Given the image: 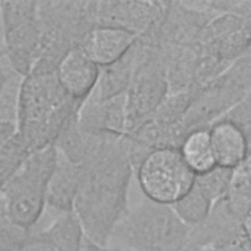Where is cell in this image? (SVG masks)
Listing matches in <instances>:
<instances>
[{"mask_svg": "<svg viewBox=\"0 0 251 251\" xmlns=\"http://www.w3.org/2000/svg\"><path fill=\"white\" fill-rule=\"evenodd\" d=\"M121 137L106 140L80 165L73 212L85 237L99 245H109L114 229L128 210L134 169L121 145Z\"/></svg>", "mask_w": 251, "mask_h": 251, "instance_id": "obj_1", "label": "cell"}, {"mask_svg": "<svg viewBox=\"0 0 251 251\" xmlns=\"http://www.w3.org/2000/svg\"><path fill=\"white\" fill-rule=\"evenodd\" d=\"M138 37L122 28L96 25L85 37L81 48L99 67L110 65L126 55Z\"/></svg>", "mask_w": 251, "mask_h": 251, "instance_id": "obj_13", "label": "cell"}, {"mask_svg": "<svg viewBox=\"0 0 251 251\" xmlns=\"http://www.w3.org/2000/svg\"><path fill=\"white\" fill-rule=\"evenodd\" d=\"M81 103L70 97L57 75V64L38 59L23 76L17 126L30 153L53 146Z\"/></svg>", "mask_w": 251, "mask_h": 251, "instance_id": "obj_2", "label": "cell"}, {"mask_svg": "<svg viewBox=\"0 0 251 251\" xmlns=\"http://www.w3.org/2000/svg\"><path fill=\"white\" fill-rule=\"evenodd\" d=\"M30 151L26 147L17 124L0 122V158H27Z\"/></svg>", "mask_w": 251, "mask_h": 251, "instance_id": "obj_23", "label": "cell"}, {"mask_svg": "<svg viewBox=\"0 0 251 251\" xmlns=\"http://www.w3.org/2000/svg\"><path fill=\"white\" fill-rule=\"evenodd\" d=\"M213 206L212 201L194 182L191 189L172 208L186 226L192 227L207 220Z\"/></svg>", "mask_w": 251, "mask_h": 251, "instance_id": "obj_20", "label": "cell"}, {"mask_svg": "<svg viewBox=\"0 0 251 251\" xmlns=\"http://www.w3.org/2000/svg\"><path fill=\"white\" fill-rule=\"evenodd\" d=\"M196 42L204 53L231 65L251 48V22L233 13H219L204 25Z\"/></svg>", "mask_w": 251, "mask_h": 251, "instance_id": "obj_8", "label": "cell"}, {"mask_svg": "<svg viewBox=\"0 0 251 251\" xmlns=\"http://www.w3.org/2000/svg\"><path fill=\"white\" fill-rule=\"evenodd\" d=\"M25 159L19 157L0 158V193Z\"/></svg>", "mask_w": 251, "mask_h": 251, "instance_id": "obj_26", "label": "cell"}, {"mask_svg": "<svg viewBox=\"0 0 251 251\" xmlns=\"http://www.w3.org/2000/svg\"><path fill=\"white\" fill-rule=\"evenodd\" d=\"M169 6L168 1H97V25L126 29L138 38L154 35Z\"/></svg>", "mask_w": 251, "mask_h": 251, "instance_id": "obj_9", "label": "cell"}, {"mask_svg": "<svg viewBox=\"0 0 251 251\" xmlns=\"http://www.w3.org/2000/svg\"><path fill=\"white\" fill-rule=\"evenodd\" d=\"M135 51V68L126 91V133L147 121L169 92L166 61L159 46L138 39Z\"/></svg>", "mask_w": 251, "mask_h": 251, "instance_id": "obj_6", "label": "cell"}, {"mask_svg": "<svg viewBox=\"0 0 251 251\" xmlns=\"http://www.w3.org/2000/svg\"><path fill=\"white\" fill-rule=\"evenodd\" d=\"M14 71L9 62L6 59V56L3 52V50H0V90L6 80V78L8 77V75H10V73Z\"/></svg>", "mask_w": 251, "mask_h": 251, "instance_id": "obj_28", "label": "cell"}, {"mask_svg": "<svg viewBox=\"0 0 251 251\" xmlns=\"http://www.w3.org/2000/svg\"><path fill=\"white\" fill-rule=\"evenodd\" d=\"M38 59L58 63L97 25V1H37Z\"/></svg>", "mask_w": 251, "mask_h": 251, "instance_id": "obj_4", "label": "cell"}, {"mask_svg": "<svg viewBox=\"0 0 251 251\" xmlns=\"http://www.w3.org/2000/svg\"><path fill=\"white\" fill-rule=\"evenodd\" d=\"M212 148L219 167L235 169L249 154L247 138L233 122L220 119L209 126Z\"/></svg>", "mask_w": 251, "mask_h": 251, "instance_id": "obj_15", "label": "cell"}, {"mask_svg": "<svg viewBox=\"0 0 251 251\" xmlns=\"http://www.w3.org/2000/svg\"><path fill=\"white\" fill-rule=\"evenodd\" d=\"M3 31V52L11 68L25 75L38 60L39 25L37 14L34 17L1 25Z\"/></svg>", "mask_w": 251, "mask_h": 251, "instance_id": "obj_10", "label": "cell"}, {"mask_svg": "<svg viewBox=\"0 0 251 251\" xmlns=\"http://www.w3.org/2000/svg\"><path fill=\"white\" fill-rule=\"evenodd\" d=\"M100 67L94 63L81 46L67 52L57 63V75L67 94L82 103L93 91Z\"/></svg>", "mask_w": 251, "mask_h": 251, "instance_id": "obj_12", "label": "cell"}, {"mask_svg": "<svg viewBox=\"0 0 251 251\" xmlns=\"http://www.w3.org/2000/svg\"><path fill=\"white\" fill-rule=\"evenodd\" d=\"M189 229L172 206L146 199L127 210L109 245L124 251H183Z\"/></svg>", "mask_w": 251, "mask_h": 251, "instance_id": "obj_3", "label": "cell"}, {"mask_svg": "<svg viewBox=\"0 0 251 251\" xmlns=\"http://www.w3.org/2000/svg\"><path fill=\"white\" fill-rule=\"evenodd\" d=\"M135 63L136 51L134 44L118 61L100 67L97 83L88 97L95 100H107L126 93L133 75Z\"/></svg>", "mask_w": 251, "mask_h": 251, "instance_id": "obj_16", "label": "cell"}, {"mask_svg": "<svg viewBox=\"0 0 251 251\" xmlns=\"http://www.w3.org/2000/svg\"><path fill=\"white\" fill-rule=\"evenodd\" d=\"M57 155L54 145L30 153L1 191L7 214L15 224L33 229L41 219Z\"/></svg>", "mask_w": 251, "mask_h": 251, "instance_id": "obj_5", "label": "cell"}, {"mask_svg": "<svg viewBox=\"0 0 251 251\" xmlns=\"http://www.w3.org/2000/svg\"><path fill=\"white\" fill-rule=\"evenodd\" d=\"M223 200L228 212L239 222L251 209V152L238 167L232 170Z\"/></svg>", "mask_w": 251, "mask_h": 251, "instance_id": "obj_18", "label": "cell"}, {"mask_svg": "<svg viewBox=\"0 0 251 251\" xmlns=\"http://www.w3.org/2000/svg\"><path fill=\"white\" fill-rule=\"evenodd\" d=\"M231 175V169L216 166L209 172L195 176V184L206 194L214 205L225 197Z\"/></svg>", "mask_w": 251, "mask_h": 251, "instance_id": "obj_21", "label": "cell"}, {"mask_svg": "<svg viewBox=\"0 0 251 251\" xmlns=\"http://www.w3.org/2000/svg\"><path fill=\"white\" fill-rule=\"evenodd\" d=\"M241 226L246 234L247 238L249 239L251 243V209L247 212V214L244 216V218L241 221Z\"/></svg>", "mask_w": 251, "mask_h": 251, "instance_id": "obj_29", "label": "cell"}, {"mask_svg": "<svg viewBox=\"0 0 251 251\" xmlns=\"http://www.w3.org/2000/svg\"><path fill=\"white\" fill-rule=\"evenodd\" d=\"M145 198L173 206L193 186L195 175L186 165L177 147L152 150L134 171Z\"/></svg>", "mask_w": 251, "mask_h": 251, "instance_id": "obj_7", "label": "cell"}, {"mask_svg": "<svg viewBox=\"0 0 251 251\" xmlns=\"http://www.w3.org/2000/svg\"><path fill=\"white\" fill-rule=\"evenodd\" d=\"M57 162L46 189V207L57 215L74 211V203L78 189L81 168L62 156L57 151Z\"/></svg>", "mask_w": 251, "mask_h": 251, "instance_id": "obj_14", "label": "cell"}, {"mask_svg": "<svg viewBox=\"0 0 251 251\" xmlns=\"http://www.w3.org/2000/svg\"><path fill=\"white\" fill-rule=\"evenodd\" d=\"M79 127L89 133L123 136L126 132V93L107 100L87 97L76 114Z\"/></svg>", "mask_w": 251, "mask_h": 251, "instance_id": "obj_11", "label": "cell"}, {"mask_svg": "<svg viewBox=\"0 0 251 251\" xmlns=\"http://www.w3.org/2000/svg\"><path fill=\"white\" fill-rule=\"evenodd\" d=\"M42 230L60 251H81L85 235L74 212L57 215Z\"/></svg>", "mask_w": 251, "mask_h": 251, "instance_id": "obj_19", "label": "cell"}, {"mask_svg": "<svg viewBox=\"0 0 251 251\" xmlns=\"http://www.w3.org/2000/svg\"><path fill=\"white\" fill-rule=\"evenodd\" d=\"M81 251H124L120 247L112 245H99L85 237Z\"/></svg>", "mask_w": 251, "mask_h": 251, "instance_id": "obj_27", "label": "cell"}, {"mask_svg": "<svg viewBox=\"0 0 251 251\" xmlns=\"http://www.w3.org/2000/svg\"><path fill=\"white\" fill-rule=\"evenodd\" d=\"M178 149L186 165L195 176L209 172L217 166L209 127H200L189 131Z\"/></svg>", "mask_w": 251, "mask_h": 251, "instance_id": "obj_17", "label": "cell"}, {"mask_svg": "<svg viewBox=\"0 0 251 251\" xmlns=\"http://www.w3.org/2000/svg\"><path fill=\"white\" fill-rule=\"evenodd\" d=\"M222 119L229 120L241 128L247 138L249 152H251V90Z\"/></svg>", "mask_w": 251, "mask_h": 251, "instance_id": "obj_24", "label": "cell"}, {"mask_svg": "<svg viewBox=\"0 0 251 251\" xmlns=\"http://www.w3.org/2000/svg\"><path fill=\"white\" fill-rule=\"evenodd\" d=\"M23 75L12 71L0 90V122L17 124Z\"/></svg>", "mask_w": 251, "mask_h": 251, "instance_id": "obj_22", "label": "cell"}, {"mask_svg": "<svg viewBox=\"0 0 251 251\" xmlns=\"http://www.w3.org/2000/svg\"><path fill=\"white\" fill-rule=\"evenodd\" d=\"M18 251H60L46 236L44 231L32 230L27 241Z\"/></svg>", "mask_w": 251, "mask_h": 251, "instance_id": "obj_25", "label": "cell"}]
</instances>
